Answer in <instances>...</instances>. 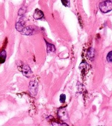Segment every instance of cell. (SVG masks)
Returning a JSON list of instances; mask_svg holds the SVG:
<instances>
[{
	"instance_id": "4",
	"label": "cell",
	"mask_w": 112,
	"mask_h": 126,
	"mask_svg": "<svg viewBox=\"0 0 112 126\" xmlns=\"http://www.w3.org/2000/svg\"><path fill=\"white\" fill-rule=\"evenodd\" d=\"M58 116L59 118L63 120L66 121L68 119V113L67 110L66 108H62L58 110Z\"/></svg>"
},
{
	"instance_id": "5",
	"label": "cell",
	"mask_w": 112,
	"mask_h": 126,
	"mask_svg": "<svg viewBox=\"0 0 112 126\" xmlns=\"http://www.w3.org/2000/svg\"><path fill=\"white\" fill-rule=\"evenodd\" d=\"M34 31L35 29L33 27H31V26H28V27H24L22 30V31L21 32V33L23 35H33Z\"/></svg>"
},
{
	"instance_id": "10",
	"label": "cell",
	"mask_w": 112,
	"mask_h": 126,
	"mask_svg": "<svg viewBox=\"0 0 112 126\" xmlns=\"http://www.w3.org/2000/svg\"><path fill=\"white\" fill-rule=\"evenodd\" d=\"M94 55H95V53H94V49L93 48H90L88 52V56L89 58V60H93L94 58Z\"/></svg>"
},
{
	"instance_id": "9",
	"label": "cell",
	"mask_w": 112,
	"mask_h": 126,
	"mask_svg": "<svg viewBox=\"0 0 112 126\" xmlns=\"http://www.w3.org/2000/svg\"><path fill=\"white\" fill-rule=\"evenodd\" d=\"M7 57V53L5 50H3L0 53V64H3L6 61Z\"/></svg>"
},
{
	"instance_id": "14",
	"label": "cell",
	"mask_w": 112,
	"mask_h": 126,
	"mask_svg": "<svg viewBox=\"0 0 112 126\" xmlns=\"http://www.w3.org/2000/svg\"><path fill=\"white\" fill-rule=\"evenodd\" d=\"M25 12V10H24V9L23 8H21L20 10H19V11L18 12V15H23L24 13Z\"/></svg>"
},
{
	"instance_id": "6",
	"label": "cell",
	"mask_w": 112,
	"mask_h": 126,
	"mask_svg": "<svg viewBox=\"0 0 112 126\" xmlns=\"http://www.w3.org/2000/svg\"><path fill=\"white\" fill-rule=\"evenodd\" d=\"M44 16V13L39 9H36L34 14V18L36 20L42 19Z\"/></svg>"
},
{
	"instance_id": "3",
	"label": "cell",
	"mask_w": 112,
	"mask_h": 126,
	"mask_svg": "<svg viewBox=\"0 0 112 126\" xmlns=\"http://www.w3.org/2000/svg\"><path fill=\"white\" fill-rule=\"evenodd\" d=\"M22 72L23 75L27 77H30L32 75V71L30 67L26 64H23L22 67Z\"/></svg>"
},
{
	"instance_id": "8",
	"label": "cell",
	"mask_w": 112,
	"mask_h": 126,
	"mask_svg": "<svg viewBox=\"0 0 112 126\" xmlns=\"http://www.w3.org/2000/svg\"><path fill=\"white\" fill-rule=\"evenodd\" d=\"M46 45H47V51L48 53H52V52H55L56 48L54 45L48 43L47 41H46Z\"/></svg>"
},
{
	"instance_id": "7",
	"label": "cell",
	"mask_w": 112,
	"mask_h": 126,
	"mask_svg": "<svg viewBox=\"0 0 112 126\" xmlns=\"http://www.w3.org/2000/svg\"><path fill=\"white\" fill-rule=\"evenodd\" d=\"M25 22L22 20H20L16 24V29L19 32H21L23 29L24 28Z\"/></svg>"
},
{
	"instance_id": "2",
	"label": "cell",
	"mask_w": 112,
	"mask_h": 126,
	"mask_svg": "<svg viewBox=\"0 0 112 126\" xmlns=\"http://www.w3.org/2000/svg\"><path fill=\"white\" fill-rule=\"evenodd\" d=\"M29 89L30 93L32 96H36L39 89L38 83L35 81H31L29 84Z\"/></svg>"
},
{
	"instance_id": "12",
	"label": "cell",
	"mask_w": 112,
	"mask_h": 126,
	"mask_svg": "<svg viewBox=\"0 0 112 126\" xmlns=\"http://www.w3.org/2000/svg\"><path fill=\"white\" fill-rule=\"evenodd\" d=\"M66 100V96L65 94H61L60 96V101L61 103H64Z\"/></svg>"
},
{
	"instance_id": "13",
	"label": "cell",
	"mask_w": 112,
	"mask_h": 126,
	"mask_svg": "<svg viewBox=\"0 0 112 126\" xmlns=\"http://www.w3.org/2000/svg\"><path fill=\"white\" fill-rule=\"evenodd\" d=\"M112 51H110L107 56V60L109 63H112Z\"/></svg>"
},
{
	"instance_id": "11",
	"label": "cell",
	"mask_w": 112,
	"mask_h": 126,
	"mask_svg": "<svg viewBox=\"0 0 112 126\" xmlns=\"http://www.w3.org/2000/svg\"><path fill=\"white\" fill-rule=\"evenodd\" d=\"M62 3L64 6L66 7H69L70 6V0H61Z\"/></svg>"
},
{
	"instance_id": "1",
	"label": "cell",
	"mask_w": 112,
	"mask_h": 126,
	"mask_svg": "<svg viewBox=\"0 0 112 126\" xmlns=\"http://www.w3.org/2000/svg\"><path fill=\"white\" fill-rule=\"evenodd\" d=\"M99 8L102 12L104 13H108L112 10V2L110 1H105L101 2L99 5Z\"/></svg>"
}]
</instances>
